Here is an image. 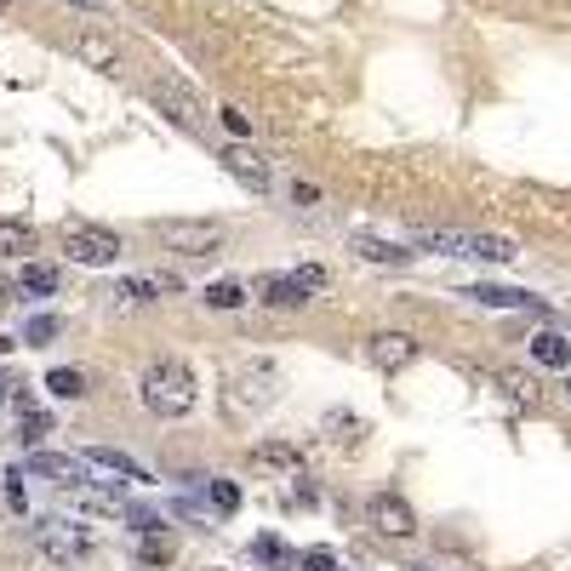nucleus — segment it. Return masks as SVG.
<instances>
[{"label":"nucleus","mask_w":571,"mask_h":571,"mask_svg":"<svg viewBox=\"0 0 571 571\" xmlns=\"http://www.w3.org/2000/svg\"><path fill=\"white\" fill-rule=\"evenodd\" d=\"M138 400H144V412L160 417V423H172V417H189L200 406V383L183 360H155L144 366V378H138Z\"/></svg>","instance_id":"1"},{"label":"nucleus","mask_w":571,"mask_h":571,"mask_svg":"<svg viewBox=\"0 0 571 571\" xmlns=\"http://www.w3.org/2000/svg\"><path fill=\"white\" fill-rule=\"evenodd\" d=\"M412 246L441 252V257H468V263H515L520 257L509 234H475V229H412Z\"/></svg>","instance_id":"2"},{"label":"nucleus","mask_w":571,"mask_h":571,"mask_svg":"<svg viewBox=\"0 0 571 571\" xmlns=\"http://www.w3.org/2000/svg\"><path fill=\"white\" fill-rule=\"evenodd\" d=\"M275 400H281V372H275L268 360L234 366V372H229V383H223V412H229L234 423H246V417L268 412Z\"/></svg>","instance_id":"3"},{"label":"nucleus","mask_w":571,"mask_h":571,"mask_svg":"<svg viewBox=\"0 0 571 571\" xmlns=\"http://www.w3.org/2000/svg\"><path fill=\"white\" fill-rule=\"evenodd\" d=\"M29 543H35V554L52 560V565H75V560L92 554V526L63 520V515H46V520L29 526Z\"/></svg>","instance_id":"4"},{"label":"nucleus","mask_w":571,"mask_h":571,"mask_svg":"<svg viewBox=\"0 0 571 571\" xmlns=\"http://www.w3.org/2000/svg\"><path fill=\"white\" fill-rule=\"evenodd\" d=\"M63 252H70V263H81V268H115L126 246H120L115 229H97L86 218H63Z\"/></svg>","instance_id":"5"},{"label":"nucleus","mask_w":571,"mask_h":571,"mask_svg":"<svg viewBox=\"0 0 571 571\" xmlns=\"http://www.w3.org/2000/svg\"><path fill=\"white\" fill-rule=\"evenodd\" d=\"M315 292H326L320 263H304V268H292V275H263L257 281V297L268 309H304V304H315Z\"/></svg>","instance_id":"6"},{"label":"nucleus","mask_w":571,"mask_h":571,"mask_svg":"<svg viewBox=\"0 0 571 571\" xmlns=\"http://www.w3.org/2000/svg\"><path fill=\"white\" fill-rule=\"evenodd\" d=\"M160 241L172 246V252H183V257H212L223 246V229L207 223V218H166L160 223Z\"/></svg>","instance_id":"7"},{"label":"nucleus","mask_w":571,"mask_h":571,"mask_svg":"<svg viewBox=\"0 0 571 571\" xmlns=\"http://www.w3.org/2000/svg\"><path fill=\"white\" fill-rule=\"evenodd\" d=\"M149 97H155V104L172 115L183 131H207V109H200V97H194L178 75H155V81H149Z\"/></svg>","instance_id":"8"},{"label":"nucleus","mask_w":571,"mask_h":571,"mask_svg":"<svg viewBox=\"0 0 571 571\" xmlns=\"http://www.w3.org/2000/svg\"><path fill=\"white\" fill-rule=\"evenodd\" d=\"M417 338H412V331H372V338H366V360H372L378 366V372H406V366H417Z\"/></svg>","instance_id":"9"},{"label":"nucleus","mask_w":571,"mask_h":571,"mask_svg":"<svg viewBox=\"0 0 571 571\" xmlns=\"http://www.w3.org/2000/svg\"><path fill=\"white\" fill-rule=\"evenodd\" d=\"M86 457L81 452H70V457H63V452H29V463H23V475H41V480H57V486H86Z\"/></svg>","instance_id":"10"},{"label":"nucleus","mask_w":571,"mask_h":571,"mask_svg":"<svg viewBox=\"0 0 571 571\" xmlns=\"http://www.w3.org/2000/svg\"><path fill=\"white\" fill-rule=\"evenodd\" d=\"M223 172L241 183V189H252V194H268V189H275V172H268V160H263L257 149H246V144L223 149Z\"/></svg>","instance_id":"11"},{"label":"nucleus","mask_w":571,"mask_h":571,"mask_svg":"<svg viewBox=\"0 0 571 571\" xmlns=\"http://www.w3.org/2000/svg\"><path fill=\"white\" fill-rule=\"evenodd\" d=\"M366 515H372V526H378L383 537H412V531H417L412 503H406V497H394V491H378V497H372V509H366Z\"/></svg>","instance_id":"12"},{"label":"nucleus","mask_w":571,"mask_h":571,"mask_svg":"<svg viewBox=\"0 0 571 571\" xmlns=\"http://www.w3.org/2000/svg\"><path fill=\"white\" fill-rule=\"evenodd\" d=\"M463 297H475L480 309H526V315H537V320H549V304H543V297L515 292V286H468Z\"/></svg>","instance_id":"13"},{"label":"nucleus","mask_w":571,"mask_h":571,"mask_svg":"<svg viewBox=\"0 0 571 571\" xmlns=\"http://www.w3.org/2000/svg\"><path fill=\"white\" fill-rule=\"evenodd\" d=\"M70 57H81L86 70H104V75H115V70H120V46H115V41H104L97 29H81V35H70Z\"/></svg>","instance_id":"14"},{"label":"nucleus","mask_w":571,"mask_h":571,"mask_svg":"<svg viewBox=\"0 0 571 571\" xmlns=\"http://www.w3.org/2000/svg\"><path fill=\"white\" fill-rule=\"evenodd\" d=\"M81 457H86L92 468H104V475H120L126 486H149V480H155L138 457H126V452H115V446H86Z\"/></svg>","instance_id":"15"},{"label":"nucleus","mask_w":571,"mask_h":571,"mask_svg":"<svg viewBox=\"0 0 571 571\" xmlns=\"http://www.w3.org/2000/svg\"><path fill=\"white\" fill-rule=\"evenodd\" d=\"M178 292H183L178 275H131V281L115 286L120 304H155V297H178Z\"/></svg>","instance_id":"16"},{"label":"nucleus","mask_w":571,"mask_h":571,"mask_svg":"<svg viewBox=\"0 0 571 571\" xmlns=\"http://www.w3.org/2000/svg\"><path fill=\"white\" fill-rule=\"evenodd\" d=\"M252 463L268 468V475H286V480L304 475V452L286 446V441H257V446H252Z\"/></svg>","instance_id":"17"},{"label":"nucleus","mask_w":571,"mask_h":571,"mask_svg":"<svg viewBox=\"0 0 571 571\" xmlns=\"http://www.w3.org/2000/svg\"><path fill=\"white\" fill-rule=\"evenodd\" d=\"M355 257H366V263H389V268H406L412 263V252L406 246H394V241H383V234H355Z\"/></svg>","instance_id":"18"},{"label":"nucleus","mask_w":571,"mask_h":571,"mask_svg":"<svg viewBox=\"0 0 571 571\" xmlns=\"http://www.w3.org/2000/svg\"><path fill=\"white\" fill-rule=\"evenodd\" d=\"M70 503H75V509H97V515H126V491L120 486H75L70 491Z\"/></svg>","instance_id":"19"},{"label":"nucleus","mask_w":571,"mask_h":571,"mask_svg":"<svg viewBox=\"0 0 571 571\" xmlns=\"http://www.w3.org/2000/svg\"><path fill=\"white\" fill-rule=\"evenodd\" d=\"M526 349H531L537 366H549V372H571V343L560 338V331H537Z\"/></svg>","instance_id":"20"},{"label":"nucleus","mask_w":571,"mask_h":571,"mask_svg":"<svg viewBox=\"0 0 571 571\" xmlns=\"http://www.w3.org/2000/svg\"><path fill=\"white\" fill-rule=\"evenodd\" d=\"M23 252H35V229L23 218H0V257H23Z\"/></svg>","instance_id":"21"},{"label":"nucleus","mask_w":571,"mask_h":571,"mask_svg":"<svg viewBox=\"0 0 571 571\" xmlns=\"http://www.w3.org/2000/svg\"><path fill=\"white\" fill-rule=\"evenodd\" d=\"M200 304H207V309H241L246 304V286L241 281H212L207 292H200Z\"/></svg>","instance_id":"22"},{"label":"nucleus","mask_w":571,"mask_h":571,"mask_svg":"<svg viewBox=\"0 0 571 571\" xmlns=\"http://www.w3.org/2000/svg\"><path fill=\"white\" fill-rule=\"evenodd\" d=\"M46 389H52L57 400H81V394H86V378L75 372V366H52V372H46Z\"/></svg>","instance_id":"23"},{"label":"nucleus","mask_w":571,"mask_h":571,"mask_svg":"<svg viewBox=\"0 0 571 571\" xmlns=\"http://www.w3.org/2000/svg\"><path fill=\"white\" fill-rule=\"evenodd\" d=\"M360 429H366V423H360L355 412H326V441H331V446H343V441L355 446Z\"/></svg>","instance_id":"24"},{"label":"nucleus","mask_w":571,"mask_h":571,"mask_svg":"<svg viewBox=\"0 0 571 571\" xmlns=\"http://www.w3.org/2000/svg\"><path fill=\"white\" fill-rule=\"evenodd\" d=\"M252 560H263V565H281V571H292V565H297V554H292L286 543H275V537H252Z\"/></svg>","instance_id":"25"},{"label":"nucleus","mask_w":571,"mask_h":571,"mask_svg":"<svg viewBox=\"0 0 571 571\" xmlns=\"http://www.w3.org/2000/svg\"><path fill=\"white\" fill-rule=\"evenodd\" d=\"M23 292L52 297V292H57V268H52V263H23Z\"/></svg>","instance_id":"26"},{"label":"nucleus","mask_w":571,"mask_h":571,"mask_svg":"<svg viewBox=\"0 0 571 571\" xmlns=\"http://www.w3.org/2000/svg\"><path fill=\"white\" fill-rule=\"evenodd\" d=\"M46 434H52V417H46V412H18V441H23V446H41Z\"/></svg>","instance_id":"27"},{"label":"nucleus","mask_w":571,"mask_h":571,"mask_svg":"<svg viewBox=\"0 0 571 571\" xmlns=\"http://www.w3.org/2000/svg\"><path fill=\"white\" fill-rule=\"evenodd\" d=\"M207 491H212V509H218V515L241 509V486H234V480H207Z\"/></svg>","instance_id":"28"},{"label":"nucleus","mask_w":571,"mask_h":571,"mask_svg":"<svg viewBox=\"0 0 571 571\" xmlns=\"http://www.w3.org/2000/svg\"><path fill=\"white\" fill-rule=\"evenodd\" d=\"M57 331H63V326H57V315H35V320L23 326V343H52Z\"/></svg>","instance_id":"29"},{"label":"nucleus","mask_w":571,"mask_h":571,"mask_svg":"<svg viewBox=\"0 0 571 571\" xmlns=\"http://www.w3.org/2000/svg\"><path fill=\"white\" fill-rule=\"evenodd\" d=\"M138 560H144V565H166V560H172V543H166V537H144Z\"/></svg>","instance_id":"30"},{"label":"nucleus","mask_w":571,"mask_h":571,"mask_svg":"<svg viewBox=\"0 0 571 571\" xmlns=\"http://www.w3.org/2000/svg\"><path fill=\"white\" fill-rule=\"evenodd\" d=\"M503 383H509V394L526 400V406H531L537 394H543V383H537V378H520V372H503Z\"/></svg>","instance_id":"31"},{"label":"nucleus","mask_w":571,"mask_h":571,"mask_svg":"<svg viewBox=\"0 0 571 571\" xmlns=\"http://www.w3.org/2000/svg\"><path fill=\"white\" fill-rule=\"evenodd\" d=\"M297 571H338V554H331V549H309V554H297Z\"/></svg>","instance_id":"32"},{"label":"nucleus","mask_w":571,"mask_h":571,"mask_svg":"<svg viewBox=\"0 0 571 571\" xmlns=\"http://www.w3.org/2000/svg\"><path fill=\"white\" fill-rule=\"evenodd\" d=\"M218 115H223V126L234 131V138H252V120H246L241 109H218Z\"/></svg>","instance_id":"33"},{"label":"nucleus","mask_w":571,"mask_h":571,"mask_svg":"<svg viewBox=\"0 0 571 571\" xmlns=\"http://www.w3.org/2000/svg\"><path fill=\"white\" fill-rule=\"evenodd\" d=\"M292 200H297V207H315L320 189H315V183H292Z\"/></svg>","instance_id":"34"},{"label":"nucleus","mask_w":571,"mask_h":571,"mask_svg":"<svg viewBox=\"0 0 571 571\" xmlns=\"http://www.w3.org/2000/svg\"><path fill=\"white\" fill-rule=\"evenodd\" d=\"M70 7H81V12H104L109 0H70Z\"/></svg>","instance_id":"35"},{"label":"nucleus","mask_w":571,"mask_h":571,"mask_svg":"<svg viewBox=\"0 0 571 571\" xmlns=\"http://www.w3.org/2000/svg\"><path fill=\"white\" fill-rule=\"evenodd\" d=\"M7 297H12V286H7V281H0V309H7Z\"/></svg>","instance_id":"36"},{"label":"nucleus","mask_w":571,"mask_h":571,"mask_svg":"<svg viewBox=\"0 0 571 571\" xmlns=\"http://www.w3.org/2000/svg\"><path fill=\"white\" fill-rule=\"evenodd\" d=\"M7 389H12V383H7V378H0V400H7Z\"/></svg>","instance_id":"37"},{"label":"nucleus","mask_w":571,"mask_h":571,"mask_svg":"<svg viewBox=\"0 0 571 571\" xmlns=\"http://www.w3.org/2000/svg\"><path fill=\"white\" fill-rule=\"evenodd\" d=\"M412 571H434V565H412Z\"/></svg>","instance_id":"38"},{"label":"nucleus","mask_w":571,"mask_h":571,"mask_svg":"<svg viewBox=\"0 0 571 571\" xmlns=\"http://www.w3.org/2000/svg\"><path fill=\"white\" fill-rule=\"evenodd\" d=\"M7 7H12V0H0V12H7Z\"/></svg>","instance_id":"39"},{"label":"nucleus","mask_w":571,"mask_h":571,"mask_svg":"<svg viewBox=\"0 0 571 571\" xmlns=\"http://www.w3.org/2000/svg\"><path fill=\"white\" fill-rule=\"evenodd\" d=\"M565 394H571V383H565Z\"/></svg>","instance_id":"40"},{"label":"nucleus","mask_w":571,"mask_h":571,"mask_svg":"<svg viewBox=\"0 0 571 571\" xmlns=\"http://www.w3.org/2000/svg\"><path fill=\"white\" fill-rule=\"evenodd\" d=\"M338 571H343V565H338Z\"/></svg>","instance_id":"41"}]
</instances>
